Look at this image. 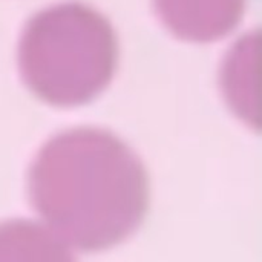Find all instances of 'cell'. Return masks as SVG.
Segmentation results:
<instances>
[{"instance_id": "6da1fadb", "label": "cell", "mask_w": 262, "mask_h": 262, "mask_svg": "<svg viewBox=\"0 0 262 262\" xmlns=\"http://www.w3.org/2000/svg\"><path fill=\"white\" fill-rule=\"evenodd\" d=\"M28 195L63 243L98 252L132 236L149 209V177L137 154L107 130L52 137L34 158Z\"/></svg>"}, {"instance_id": "7a4b0ae2", "label": "cell", "mask_w": 262, "mask_h": 262, "mask_svg": "<svg viewBox=\"0 0 262 262\" xmlns=\"http://www.w3.org/2000/svg\"><path fill=\"white\" fill-rule=\"evenodd\" d=\"M118 63L109 20L78 2L37 12L18 41V71L31 92L48 104L74 107L100 95Z\"/></svg>"}, {"instance_id": "3957f363", "label": "cell", "mask_w": 262, "mask_h": 262, "mask_svg": "<svg viewBox=\"0 0 262 262\" xmlns=\"http://www.w3.org/2000/svg\"><path fill=\"white\" fill-rule=\"evenodd\" d=\"M154 6L161 23L178 38L209 43L238 26L246 0H154Z\"/></svg>"}]
</instances>
